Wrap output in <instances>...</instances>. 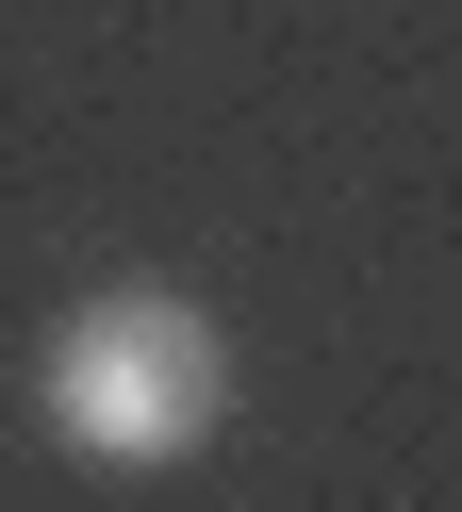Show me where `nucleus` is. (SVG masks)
<instances>
[{"label": "nucleus", "mask_w": 462, "mask_h": 512, "mask_svg": "<svg viewBox=\"0 0 462 512\" xmlns=\"http://www.w3.org/2000/svg\"><path fill=\"white\" fill-rule=\"evenodd\" d=\"M33 413H50V446L132 463V479L198 463L215 413H231V331L182 298V281H99V298L33 347Z\"/></svg>", "instance_id": "f257e3e1"}]
</instances>
